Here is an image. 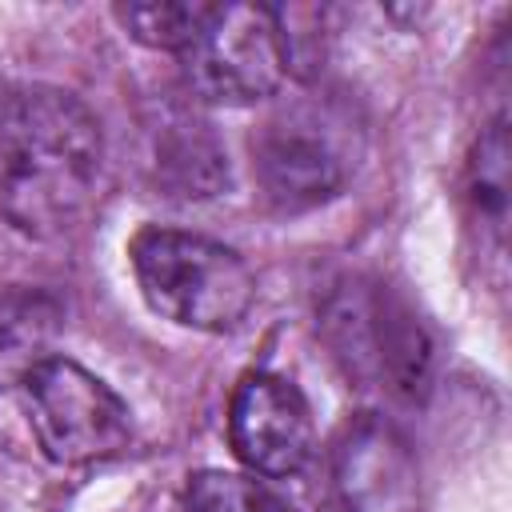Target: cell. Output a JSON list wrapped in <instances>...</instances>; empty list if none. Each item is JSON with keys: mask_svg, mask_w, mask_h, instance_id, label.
<instances>
[{"mask_svg": "<svg viewBox=\"0 0 512 512\" xmlns=\"http://www.w3.org/2000/svg\"><path fill=\"white\" fill-rule=\"evenodd\" d=\"M472 216L480 220V228L504 244V220H508V124L492 120L472 156H468V180H464Z\"/></svg>", "mask_w": 512, "mask_h": 512, "instance_id": "cell-11", "label": "cell"}, {"mask_svg": "<svg viewBox=\"0 0 512 512\" xmlns=\"http://www.w3.org/2000/svg\"><path fill=\"white\" fill-rule=\"evenodd\" d=\"M64 336V304L32 284H0V392L24 388V380L56 356Z\"/></svg>", "mask_w": 512, "mask_h": 512, "instance_id": "cell-9", "label": "cell"}, {"mask_svg": "<svg viewBox=\"0 0 512 512\" xmlns=\"http://www.w3.org/2000/svg\"><path fill=\"white\" fill-rule=\"evenodd\" d=\"M320 332L344 372L392 400L416 404L432 380V336L384 280L348 276L320 304Z\"/></svg>", "mask_w": 512, "mask_h": 512, "instance_id": "cell-4", "label": "cell"}, {"mask_svg": "<svg viewBox=\"0 0 512 512\" xmlns=\"http://www.w3.org/2000/svg\"><path fill=\"white\" fill-rule=\"evenodd\" d=\"M288 64V32L268 4H212V16L180 52L188 92L228 108L268 100L284 84Z\"/></svg>", "mask_w": 512, "mask_h": 512, "instance_id": "cell-5", "label": "cell"}, {"mask_svg": "<svg viewBox=\"0 0 512 512\" xmlns=\"http://www.w3.org/2000/svg\"><path fill=\"white\" fill-rule=\"evenodd\" d=\"M340 512H420V468L408 440L376 412H360L332 444Z\"/></svg>", "mask_w": 512, "mask_h": 512, "instance_id": "cell-8", "label": "cell"}, {"mask_svg": "<svg viewBox=\"0 0 512 512\" xmlns=\"http://www.w3.org/2000/svg\"><path fill=\"white\" fill-rule=\"evenodd\" d=\"M152 168H156V184L180 200L216 196L228 184V156L216 132L188 112L164 116L160 128L152 132Z\"/></svg>", "mask_w": 512, "mask_h": 512, "instance_id": "cell-10", "label": "cell"}, {"mask_svg": "<svg viewBox=\"0 0 512 512\" xmlns=\"http://www.w3.org/2000/svg\"><path fill=\"white\" fill-rule=\"evenodd\" d=\"M184 512H288L264 484L236 472H196L184 488Z\"/></svg>", "mask_w": 512, "mask_h": 512, "instance_id": "cell-13", "label": "cell"}, {"mask_svg": "<svg viewBox=\"0 0 512 512\" xmlns=\"http://www.w3.org/2000/svg\"><path fill=\"white\" fill-rule=\"evenodd\" d=\"M228 440L240 464L260 476H296L312 456V412L280 372H248L228 408Z\"/></svg>", "mask_w": 512, "mask_h": 512, "instance_id": "cell-7", "label": "cell"}, {"mask_svg": "<svg viewBox=\"0 0 512 512\" xmlns=\"http://www.w3.org/2000/svg\"><path fill=\"white\" fill-rule=\"evenodd\" d=\"M360 124L332 96L276 104L252 136V172L276 212H308L344 192L360 160Z\"/></svg>", "mask_w": 512, "mask_h": 512, "instance_id": "cell-3", "label": "cell"}, {"mask_svg": "<svg viewBox=\"0 0 512 512\" xmlns=\"http://www.w3.org/2000/svg\"><path fill=\"white\" fill-rule=\"evenodd\" d=\"M28 424L56 464L112 460L132 444L128 404L76 360L52 356L24 380Z\"/></svg>", "mask_w": 512, "mask_h": 512, "instance_id": "cell-6", "label": "cell"}, {"mask_svg": "<svg viewBox=\"0 0 512 512\" xmlns=\"http://www.w3.org/2000/svg\"><path fill=\"white\" fill-rule=\"evenodd\" d=\"M100 120L64 88H16L0 100V216L56 240L80 228L100 196Z\"/></svg>", "mask_w": 512, "mask_h": 512, "instance_id": "cell-1", "label": "cell"}, {"mask_svg": "<svg viewBox=\"0 0 512 512\" xmlns=\"http://www.w3.org/2000/svg\"><path fill=\"white\" fill-rule=\"evenodd\" d=\"M212 16V4H200V0H152V4H120L116 8V20L120 28L140 40L144 48H160V52H184L196 32L204 28V20Z\"/></svg>", "mask_w": 512, "mask_h": 512, "instance_id": "cell-12", "label": "cell"}, {"mask_svg": "<svg viewBox=\"0 0 512 512\" xmlns=\"http://www.w3.org/2000/svg\"><path fill=\"white\" fill-rule=\"evenodd\" d=\"M128 260L148 308L192 332H232L256 304L248 260L200 232L148 224L132 236Z\"/></svg>", "mask_w": 512, "mask_h": 512, "instance_id": "cell-2", "label": "cell"}]
</instances>
